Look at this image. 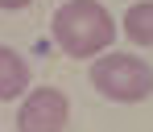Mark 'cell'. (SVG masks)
Segmentation results:
<instances>
[{"label": "cell", "instance_id": "7a4b0ae2", "mask_svg": "<svg viewBox=\"0 0 153 132\" xmlns=\"http://www.w3.org/2000/svg\"><path fill=\"white\" fill-rule=\"evenodd\" d=\"M91 87L112 103H141L153 95V66L137 54H100L91 66Z\"/></svg>", "mask_w": 153, "mask_h": 132}, {"label": "cell", "instance_id": "277c9868", "mask_svg": "<svg viewBox=\"0 0 153 132\" xmlns=\"http://www.w3.org/2000/svg\"><path fill=\"white\" fill-rule=\"evenodd\" d=\"M33 83V70L13 46H0V99H21Z\"/></svg>", "mask_w": 153, "mask_h": 132}, {"label": "cell", "instance_id": "3957f363", "mask_svg": "<svg viewBox=\"0 0 153 132\" xmlns=\"http://www.w3.org/2000/svg\"><path fill=\"white\" fill-rule=\"evenodd\" d=\"M71 120V103L58 87H33L17 111V132H62Z\"/></svg>", "mask_w": 153, "mask_h": 132}, {"label": "cell", "instance_id": "5b68a950", "mask_svg": "<svg viewBox=\"0 0 153 132\" xmlns=\"http://www.w3.org/2000/svg\"><path fill=\"white\" fill-rule=\"evenodd\" d=\"M124 37L137 46H153V0H137L124 13Z\"/></svg>", "mask_w": 153, "mask_h": 132}, {"label": "cell", "instance_id": "8992f818", "mask_svg": "<svg viewBox=\"0 0 153 132\" xmlns=\"http://www.w3.org/2000/svg\"><path fill=\"white\" fill-rule=\"evenodd\" d=\"M29 0H0V8H25Z\"/></svg>", "mask_w": 153, "mask_h": 132}, {"label": "cell", "instance_id": "6da1fadb", "mask_svg": "<svg viewBox=\"0 0 153 132\" xmlns=\"http://www.w3.org/2000/svg\"><path fill=\"white\" fill-rule=\"evenodd\" d=\"M54 41L66 58H100L116 41V21L95 0H66L54 13Z\"/></svg>", "mask_w": 153, "mask_h": 132}]
</instances>
